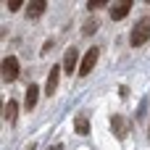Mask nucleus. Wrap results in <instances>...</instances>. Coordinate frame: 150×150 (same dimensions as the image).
I'll list each match as a JSON object with an SVG mask.
<instances>
[{
  "mask_svg": "<svg viewBox=\"0 0 150 150\" xmlns=\"http://www.w3.org/2000/svg\"><path fill=\"white\" fill-rule=\"evenodd\" d=\"M145 42H150V16H142L129 32V45L132 47H142Z\"/></svg>",
  "mask_w": 150,
  "mask_h": 150,
  "instance_id": "nucleus-1",
  "label": "nucleus"
},
{
  "mask_svg": "<svg viewBox=\"0 0 150 150\" xmlns=\"http://www.w3.org/2000/svg\"><path fill=\"white\" fill-rule=\"evenodd\" d=\"M18 61H16V55H5L3 58V63H0V71H3V82H16L18 79Z\"/></svg>",
  "mask_w": 150,
  "mask_h": 150,
  "instance_id": "nucleus-2",
  "label": "nucleus"
},
{
  "mask_svg": "<svg viewBox=\"0 0 150 150\" xmlns=\"http://www.w3.org/2000/svg\"><path fill=\"white\" fill-rule=\"evenodd\" d=\"M132 11V0H119V3H111L108 5V16L111 21H124Z\"/></svg>",
  "mask_w": 150,
  "mask_h": 150,
  "instance_id": "nucleus-3",
  "label": "nucleus"
},
{
  "mask_svg": "<svg viewBox=\"0 0 150 150\" xmlns=\"http://www.w3.org/2000/svg\"><path fill=\"white\" fill-rule=\"evenodd\" d=\"M98 55H100V50H98V47H90V50L84 53V58H82V63H79V76H87V74L95 69Z\"/></svg>",
  "mask_w": 150,
  "mask_h": 150,
  "instance_id": "nucleus-4",
  "label": "nucleus"
},
{
  "mask_svg": "<svg viewBox=\"0 0 150 150\" xmlns=\"http://www.w3.org/2000/svg\"><path fill=\"white\" fill-rule=\"evenodd\" d=\"M61 71H63V66H61V63H55V66L50 69V74H47V82H45V95H55V90H58V82H61Z\"/></svg>",
  "mask_w": 150,
  "mask_h": 150,
  "instance_id": "nucleus-5",
  "label": "nucleus"
},
{
  "mask_svg": "<svg viewBox=\"0 0 150 150\" xmlns=\"http://www.w3.org/2000/svg\"><path fill=\"white\" fill-rule=\"evenodd\" d=\"M45 11H47V3H45V0H29L24 13H26V18H29V21H37Z\"/></svg>",
  "mask_w": 150,
  "mask_h": 150,
  "instance_id": "nucleus-6",
  "label": "nucleus"
},
{
  "mask_svg": "<svg viewBox=\"0 0 150 150\" xmlns=\"http://www.w3.org/2000/svg\"><path fill=\"white\" fill-rule=\"evenodd\" d=\"M111 129H113L116 140H124L127 132H129V124H127V119H124L121 113H113V116H111Z\"/></svg>",
  "mask_w": 150,
  "mask_h": 150,
  "instance_id": "nucleus-7",
  "label": "nucleus"
},
{
  "mask_svg": "<svg viewBox=\"0 0 150 150\" xmlns=\"http://www.w3.org/2000/svg\"><path fill=\"white\" fill-rule=\"evenodd\" d=\"M76 61H79V50H76V47H69L66 55H63V74L79 71V69H76Z\"/></svg>",
  "mask_w": 150,
  "mask_h": 150,
  "instance_id": "nucleus-8",
  "label": "nucleus"
},
{
  "mask_svg": "<svg viewBox=\"0 0 150 150\" xmlns=\"http://www.w3.org/2000/svg\"><path fill=\"white\" fill-rule=\"evenodd\" d=\"M37 98H40V87H37V84H29V87H26V98H24V108H26V111H34Z\"/></svg>",
  "mask_w": 150,
  "mask_h": 150,
  "instance_id": "nucleus-9",
  "label": "nucleus"
},
{
  "mask_svg": "<svg viewBox=\"0 0 150 150\" xmlns=\"http://www.w3.org/2000/svg\"><path fill=\"white\" fill-rule=\"evenodd\" d=\"M16 119H18V103L16 100H8L5 103V121L8 124H16Z\"/></svg>",
  "mask_w": 150,
  "mask_h": 150,
  "instance_id": "nucleus-10",
  "label": "nucleus"
},
{
  "mask_svg": "<svg viewBox=\"0 0 150 150\" xmlns=\"http://www.w3.org/2000/svg\"><path fill=\"white\" fill-rule=\"evenodd\" d=\"M74 129H76V134L87 137V134H90V119H87V116H76V119H74Z\"/></svg>",
  "mask_w": 150,
  "mask_h": 150,
  "instance_id": "nucleus-11",
  "label": "nucleus"
},
{
  "mask_svg": "<svg viewBox=\"0 0 150 150\" xmlns=\"http://www.w3.org/2000/svg\"><path fill=\"white\" fill-rule=\"evenodd\" d=\"M98 26H100V24H98V18H87V24L82 26V34H84V37H90V34H95V32H98Z\"/></svg>",
  "mask_w": 150,
  "mask_h": 150,
  "instance_id": "nucleus-12",
  "label": "nucleus"
},
{
  "mask_svg": "<svg viewBox=\"0 0 150 150\" xmlns=\"http://www.w3.org/2000/svg\"><path fill=\"white\" fill-rule=\"evenodd\" d=\"M103 5H105V3H103V0H92V3H90V5H87V8H90V11H98V8H103Z\"/></svg>",
  "mask_w": 150,
  "mask_h": 150,
  "instance_id": "nucleus-13",
  "label": "nucleus"
},
{
  "mask_svg": "<svg viewBox=\"0 0 150 150\" xmlns=\"http://www.w3.org/2000/svg\"><path fill=\"white\" fill-rule=\"evenodd\" d=\"M18 8H21V0H11L8 3V11H18Z\"/></svg>",
  "mask_w": 150,
  "mask_h": 150,
  "instance_id": "nucleus-14",
  "label": "nucleus"
},
{
  "mask_svg": "<svg viewBox=\"0 0 150 150\" xmlns=\"http://www.w3.org/2000/svg\"><path fill=\"white\" fill-rule=\"evenodd\" d=\"M53 150H63V145H53Z\"/></svg>",
  "mask_w": 150,
  "mask_h": 150,
  "instance_id": "nucleus-15",
  "label": "nucleus"
}]
</instances>
